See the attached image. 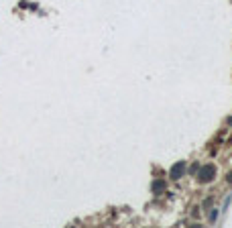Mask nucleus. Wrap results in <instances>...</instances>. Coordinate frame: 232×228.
<instances>
[{
	"label": "nucleus",
	"mask_w": 232,
	"mask_h": 228,
	"mask_svg": "<svg viewBox=\"0 0 232 228\" xmlns=\"http://www.w3.org/2000/svg\"><path fill=\"white\" fill-rule=\"evenodd\" d=\"M214 175H216V167H214V165H204L202 169H197V179H200L202 183L212 181Z\"/></svg>",
	"instance_id": "f257e3e1"
},
{
	"label": "nucleus",
	"mask_w": 232,
	"mask_h": 228,
	"mask_svg": "<svg viewBox=\"0 0 232 228\" xmlns=\"http://www.w3.org/2000/svg\"><path fill=\"white\" fill-rule=\"evenodd\" d=\"M183 171H185V161H177V163L171 167V171H169V177H171V179H181Z\"/></svg>",
	"instance_id": "f03ea898"
},
{
	"label": "nucleus",
	"mask_w": 232,
	"mask_h": 228,
	"mask_svg": "<svg viewBox=\"0 0 232 228\" xmlns=\"http://www.w3.org/2000/svg\"><path fill=\"white\" fill-rule=\"evenodd\" d=\"M165 189V181H153V191L155 193H159V191H163Z\"/></svg>",
	"instance_id": "7ed1b4c3"
},
{
	"label": "nucleus",
	"mask_w": 232,
	"mask_h": 228,
	"mask_svg": "<svg viewBox=\"0 0 232 228\" xmlns=\"http://www.w3.org/2000/svg\"><path fill=\"white\" fill-rule=\"evenodd\" d=\"M218 214H220V212H218L216 208H214V210H210V216H208V222H210V224H214V222L218 220Z\"/></svg>",
	"instance_id": "20e7f679"
},
{
	"label": "nucleus",
	"mask_w": 232,
	"mask_h": 228,
	"mask_svg": "<svg viewBox=\"0 0 232 228\" xmlns=\"http://www.w3.org/2000/svg\"><path fill=\"white\" fill-rule=\"evenodd\" d=\"M210 206H212V198H210V200H206V202H204V208H206V210H208V208H210Z\"/></svg>",
	"instance_id": "39448f33"
},
{
	"label": "nucleus",
	"mask_w": 232,
	"mask_h": 228,
	"mask_svg": "<svg viewBox=\"0 0 232 228\" xmlns=\"http://www.w3.org/2000/svg\"><path fill=\"white\" fill-rule=\"evenodd\" d=\"M226 181H228V183H232V171L228 173V175H226Z\"/></svg>",
	"instance_id": "423d86ee"
}]
</instances>
